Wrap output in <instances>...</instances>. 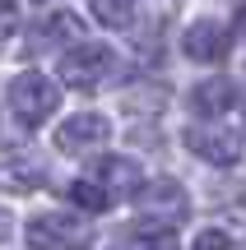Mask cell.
I'll return each mask as SVG.
<instances>
[{
	"label": "cell",
	"instance_id": "cell-19",
	"mask_svg": "<svg viewBox=\"0 0 246 250\" xmlns=\"http://www.w3.org/2000/svg\"><path fill=\"white\" fill-rule=\"evenodd\" d=\"M33 5H51V0H33Z\"/></svg>",
	"mask_w": 246,
	"mask_h": 250
},
{
	"label": "cell",
	"instance_id": "cell-10",
	"mask_svg": "<svg viewBox=\"0 0 246 250\" xmlns=\"http://www.w3.org/2000/svg\"><path fill=\"white\" fill-rule=\"evenodd\" d=\"M232 102H237V83L232 79H204L191 88V111L200 121H219L223 111H232Z\"/></svg>",
	"mask_w": 246,
	"mask_h": 250
},
{
	"label": "cell",
	"instance_id": "cell-16",
	"mask_svg": "<svg viewBox=\"0 0 246 250\" xmlns=\"http://www.w3.org/2000/svg\"><path fill=\"white\" fill-rule=\"evenodd\" d=\"M19 33V5L14 0H0V37Z\"/></svg>",
	"mask_w": 246,
	"mask_h": 250
},
{
	"label": "cell",
	"instance_id": "cell-9",
	"mask_svg": "<svg viewBox=\"0 0 246 250\" xmlns=\"http://www.w3.org/2000/svg\"><path fill=\"white\" fill-rule=\"evenodd\" d=\"M74 42H84V23H79V14H70V9H56V14H46V19H37L33 23V51H42V46H74Z\"/></svg>",
	"mask_w": 246,
	"mask_h": 250
},
{
	"label": "cell",
	"instance_id": "cell-14",
	"mask_svg": "<svg viewBox=\"0 0 246 250\" xmlns=\"http://www.w3.org/2000/svg\"><path fill=\"white\" fill-rule=\"evenodd\" d=\"M116 250H177V236L167 232V227H163V232L154 227V232H135L126 246H116Z\"/></svg>",
	"mask_w": 246,
	"mask_h": 250
},
{
	"label": "cell",
	"instance_id": "cell-8",
	"mask_svg": "<svg viewBox=\"0 0 246 250\" xmlns=\"http://www.w3.org/2000/svg\"><path fill=\"white\" fill-rule=\"evenodd\" d=\"M228 46H232V33L219 19H195L181 33V51L191 56V61H200V65H219L223 56H228Z\"/></svg>",
	"mask_w": 246,
	"mask_h": 250
},
{
	"label": "cell",
	"instance_id": "cell-7",
	"mask_svg": "<svg viewBox=\"0 0 246 250\" xmlns=\"http://www.w3.org/2000/svg\"><path fill=\"white\" fill-rule=\"evenodd\" d=\"M107 139H112V121L102 116V111H79V116L61 121V130H56V148L70 153V158H79V153H98Z\"/></svg>",
	"mask_w": 246,
	"mask_h": 250
},
{
	"label": "cell",
	"instance_id": "cell-3",
	"mask_svg": "<svg viewBox=\"0 0 246 250\" xmlns=\"http://www.w3.org/2000/svg\"><path fill=\"white\" fill-rule=\"evenodd\" d=\"M33 250H89L93 246V227L79 213H37L23 227Z\"/></svg>",
	"mask_w": 246,
	"mask_h": 250
},
{
	"label": "cell",
	"instance_id": "cell-12",
	"mask_svg": "<svg viewBox=\"0 0 246 250\" xmlns=\"http://www.w3.org/2000/svg\"><path fill=\"white\" fill-rule=\"evenodd\" d=\"M65 195H70V204L84 208V213H107V208H112V195L98 186V181H70Z\"/></svg>",
	"mask_w": 246,
	"mask_h": 250
},
{
	"label": "cell",
	"instance_id": "cell-15",
	"mask_svg": "<svg viewBox=\"0 0 246 250\" xmlns=\"http://www.w3.org/2000/svg\"><path fill=\"white\" fill-rule=\"evenodd\" d=\"M191 250H232V241H228V232L209 227V232H200V236H195V246H191Z\"/></svg>",
	"mask_w": 246,
	"mask_h": 250
},
{
	"label": "cell",
	"instance_id": "cell-11",
	"mask_svg": "<svg viewBox=\"0 0 246 250\" xmlns=\"http://www.w3.org/2000/svg\"><path fill=\"white\" fill-rule=\"evenodd\" d=\"M98 181L107 195H135L144 181H139V167H135V158H102L98 162Z\"/></svg>",
	"mask_w": 246,
	"mask_h": 250
},
{
	"label": "cell",
	"instance_id": "cell-18",
	"mask_svg": "<svg viewBox=\"0 0 246 250\" xmlns=\"http://www.w3.org/2000/svg\"><path fill=\"white\" fill-rule=\"evenodd\" d=\"M237 33L246 37V5H242V19H237Z\"/></svg>",
	"mask_w": 246,
	"mask_h": 250
},
{
	"label": "cell",
	"instance_id": "cell-5",
	"mask_svg": "<svg viewBox=\"0 0 246 250\" xmlns=\"http://www.w3.org/2000/svg\"><path fill=\"white\" fill-rule=\"evenodd\" d=\"M242 130H232V125H219V121H200L186 130V148L195 153L200 162H209V167H232V162H242Z\"/></svg>",
	"mask_w": 246,
	"mask_h": 250
},
{
	"label": "cell",
	"instance_id": "cell-1",
	"mask_svg": "<svg viewBox=\"0 0 246 250\" xmlns=\"http://www.w3.org/2000/svg\"><path fill=\"white\" fill-rule=\"evenodd\" d=\"M56 107H61V88H56L42 70H23V74L9 79V111H14V121L23 125V130L46 125V116H51Z\"/></svg>",
	"mask_w": 246,
	"mask_h": 250
},
{
	"label": "cell",
	"instance_id": "cell-6",
	"mask_svg": "<svg viewBox=\"0 0 246 250\" xmlns=\"http://www.w3.org/2000/svg\"><path fill=\"white\" fill-rule=\"evenodd\" d=\"M42 181H46V162L37 158L33 148H23V144H5V148H0V190H9V195H33Z\"/></svg>",
	"mask_w": 246,
	"mask_h": 250
},
{
	"label": "cell",
	"instance_id": "cell-13",
	"mask_svg": "<svg viewBox=\"0 0 246 250\" xmlns=\"http://www.w3.org/2000/svg\"><path fill=\"white\" fill-rule=\"evenodd\" d=\"M89 14L102 28H130L135 23V0H89Z\"/></svg>",
	"mask_w": 246,
	"mask_h": 250
},
{
	"label": "cell",
	"instance_id": "cell-4",
	"mask_svg": "<svg viewBox=\"0 0 246 250\" xmlns=\"http://www.w3.org/2000/svg\"><path fill=\"white\" fill-rule=\"evenodd\" d=\"M112 70H116V51L102 46V42H74V46H65L61 65H56L61 83H70V88H98Z\"/></svg>",
	"mask_w": 246,
	"mask_h": 250
},
{
	"label": "cell",
	"instance_id": "cell-17",
	"mask_svg": "<svg viewBox=\"0 0 246 250\" xmlns=\"http://www.w3.org/2000/svg\"><path fill=\"white\" fill-rule=\"evenodd\" d=\"M9 236V213H0V241Z\"/></svg>",
	"mask_w": 246,
	"mask_h": 250
},
{
	"label": "cell",
	"instance_id": "cell-2",
	"mask_svg": "<svg viewBox=\"0 0 246 250\" xmlns=\"http://www.w3.org/2000/svg\"><path fill=\"white\" fill-rule=\"evenodd\" d=\"M130 199H135V208H139L144 223H163L167 232H172L177 223H186V213H191V195H186V186H181V181H172V176L144 181Z\"/></svg>",
	"mask_w": 246,
	"mask_h": 250
}]
</instances>
